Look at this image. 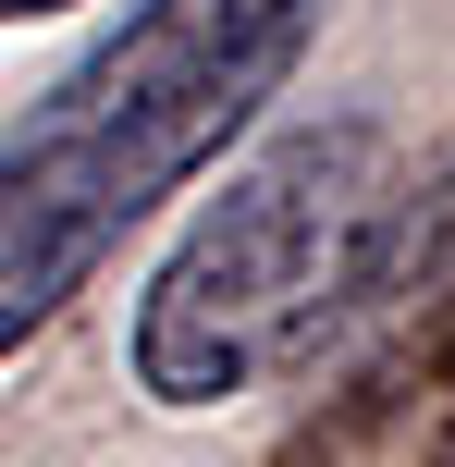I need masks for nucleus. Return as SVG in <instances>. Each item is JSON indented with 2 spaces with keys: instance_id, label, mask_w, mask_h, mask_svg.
Instances as JSON below:
<instances>
[{
  "instance_id": "obj_1",
  "label": "nucleus",
  "mask_w": 455,
  "mask_h": 467,
  "mask_svg": "<svg viewBox=\"0 0 455 467\" xmlns=\"http://www.w3.org/2000/svg\"><path fill=\"white\" fill-rule=\"evenodd\" d=\"M320 13L333 0H136L0 136V369L123 258L136 222L259 136Z\"/></svg>"
},
{
  "instance_id": "obj_2",
  "label": "nucleus",
  "mask_w": 455,
  "mask_h": 467,
  "mask_svg": "<svg viewBox=\"0 0 455 467\" xmlns=\"http://www.w3.org/2000/svg\"><path fill=\"white\" fill-rule=\"evenodd\" d=\"M394 185L407 172L369 111L259 136L197 197V222L160 246L136 296V332H123L136 394L160 419H210V406H246L271 369H295L333 320H357L369 234H382Z\"/></svg>"
},
{
  "instance_id": "obj_3",
  "label": "nucleus",
  "mask_w": 455,
  "mask_h": 467,
  "mask_svg": "<svg viewBox=\"0 0 455 467\" xmlns=\"http://www.w3.org/2000/svg\"><path fill=\"white\" fill-rule=\"evenodd\" d=\"M357 307H455V161L431 172V185H394L382 234H369Z\"/></svg>"
},
{
  "instance_id": "obj_4",
  "label": "nucleus",
  "mask_w": 455,
  "mask_h": 467,
  "mask_svg": "<svg viewBox=\"0 0 455 467\" xmlns=\"http://www.w3.org/2000/svg\"><path fill=\"white\" fill-rule=\"evenodd\" d=\"M37 13H74V0H0V37H13V25H37Z\"/></svg>"
}]
</instances>
